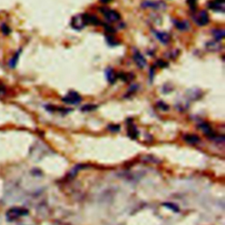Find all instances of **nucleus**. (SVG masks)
Returning <instances> with one entry per match:
<instances>
[{"instance_id":"f257e3e1","label":"nucleus","mask_w":225,"mask_h":225,"mask_svg":"<svg viewBox=\"0 0 225 225\" xmlns=\"http://www.w3.org/2000/svg\"><path fill=\"white\" fill-rule=\"evenodd\" d=\"M89 24V14H78L71 19L70 26L76 30H81Z\"/></svg>"},{"instance_id":"f03ea898","label":"nucleus","mask_w":225,"mask_h":225,"mask_svg":"<svg viewBox=\"0 0 225 225\" xmlns=\"http://www.w3.org/2000/svg\"><path fill=\"white\" fill-rule=\"evenodd\" d=\"M192 19L199 27H203V26H206L207 24L209 22V16H208V13L207 12V11L202 10L194 16H192Z\"/></svg>"},{"instance_id":"7ed1b4c3","label":"nucleus","mask_w":225,"mask_h":225,"mask_svg":"<svg viewBox=\"0 0 225 225\" xmlns=\"http://www.w3.org/2000/svg\"><path fill=\"white\" fill-rule=\"evenodd\" d=\"M100 11H101V13L103 14V16L105 17V19L109 22L113 23V22H117L121 19V15L115 10L102 8V9H100Z\"/></svg>"},{"instance_id":"20e7f679","label":"nucleus","mask_w":225,"mask_h":225,"mask_svg":"<svg viewBox=\"0 0 225 225\" xmlns=\"http://www.w3.org/2000/svg\"><path fill=\"white\" fill-rule=\"evenodd\" d=\"M141 6L142 8H152L156 10H164L166 8V4L163 1H151L146 0L142 3Z\"/></svg>"},{"instance_id":"39448f33","label":"nucleus","mask_w":225,"mask_h":225,"mask_svg":"<svg viewBox=\"0 0 225 225\" xmlns=\"http://www.w3.org/2000/svg\"><path fill=\"white\" fill-rule=\"evenodd\" d=\"M82 98L79 94L76 92H70L69 93L66 95L65 97L62 98V101L67 104H70V105H77L81 102Z\"/></svg>"},{"instance_id":"423d86ee","label":"nucleus","mask_w":225,"mask_h":225,"mask_svg":"<svg viewBox=\"0 0 225 225\" xmlns=\"http://www.w3.org/2000/svg\"><path fill=\"white\" fill-rule=\"evenodd\" d=\"M28 215V210L23 209V208H14L8 211L7 213V219L9 221H14L17 218H19L20 216Z\"/></svg>"},{"instance_id":"0eeeda50","label":"nucleus","mask_w":225,"mask_h":225,"mask_svg":"<svg viewBox=\"0 0 225 225\" xmlns=\"http://www.w3.org/2000/svg\"><path fill=\"white\" fill-rule=\"evenodd\" d=\"M208 8L215 12H224L225 11V0H212L208 3Z\"/></svg>"},{"instance_id":"6e6552de","label":"nucleus","mask_w":225,"mask_h":225,"mask_svg":"<svg viewBox=\"0 0 225 225\" xmlns=\"http://www.w3.org/2000/svg\"><path fill=\"white\" fill-rule=\"evenodd\" d=\"M133 60L136 62V64L139 69H143L146 66V59L144 56L142 55V53L138 50H135L133 53Z\"/></svg>"},{"instance_id":"1a4fd4ad","label":"nucleus","mask_w":225,"mask_h":225,"mask_svg":"<svg viewBox=\"0 0 225 225\" xmlns=\"http://www.w3.org/2000/svg\"><path fill=\"white\" fill-rule=\"evenodd\" d=\"M154 34L156 37L158 39L161 43L163 44H167L171 41V35L166 32H160V31H154Z\"/></svg>"},{"instance_id":"9d476101","label":"nucleus","mask_w":225,"mask_h":225,"mask_svg":"<svg viewBox=\"0 0 225 225\" xmlns=\"http://www.w3.org/2000/svg\"><path fill=\"white\" fill-rule=\"evenodd\" d=\"M174 26L180 31H187L190 28V25L187 20H173Z\"/></svg>"},{"instance_id":"9b49d317","label":"nucleus","mask_w":225,"mask_h":225,"mask_svg":"<svg viewBox=\"0 0 225 225\" xmlns=\"http://www.w3.org/2000/svg\"><path fill=\"white\" fill-rule=\"evenodd\" d=\"M106 77H107V79H108V81L110 84H114L116 79H117L116 73L111 68H108L107 69V70H106Z\"/></svg>"},{"instance_id":"f8f14e48","label":"nucleus","mask_w":225,"mask_h":225,"mask_svg":"<svg viewBox=\"0 0 225 225\" xmlns=\"http://www.w3.org/2000/svg\"><path fill=\"white\" fill-rule=\"evenodd\" d=\"M20 53H21V49H19V51L16 52V53L14 54V56H12L11 59H10L9 67L11 68V69H15V67H16L17 63H18V61H19Z\"/></svg>"},{"instance_id":"ddd939ff","label":"nucleus","mask_w":225,"mask_h":225,"mask_svg":"<svg viewBox=\"0 0 225 225\" xmlns=\"http://www.w3.org/2000/svg\"><path fill=\"white\" fill-rule=\"evenodd\" d=\"M225 31L223 29H215L212 31V34L215 37L216 42H221L224 37Z\"/></svg>"},{"instance_id":"4468645a","label":"nucleus","mask_w":225,"mask_h":225,"mask_svg":"<svg viewBox=\"0 0 225 225\" xmlns=\"http://www.w3.org/2000/svg\"><path fill=\"white\" fill-rule=\"evenodd\" d=\"M206 47L209 51H218V50L221 49V45L218 43V42H216V41L208 42Z\"/></svg>"},{"instance_id":"2eb2a0df","label":"nucleus","mask_w":225,"mask_h":225,"mask_svg":"<svg viewBox=\"0 0 225 225\" xmlns=\"http://www.w3.org/2000/svg\"><path fill=\"white\" fill-rule=\"evenodd\" d=\"M185 141L188 142V143H191V144H196L200 142V138L195 135H187L185 136Z\"/></svg>"},{"instance_id":"dca6fc26","label":"nucleus","mask_w":225,"mask_h":225,"mask_svg":"<svg viewBox=\"0 0 225 225\" xmlns=\"http://www.w3.org/2000/svg\"><path fill=\"white\" fill-rule=\"evenodd\" d=\"M200 127V128L202 129V131L204 132L205 134L207 135H210L211 133H212V129H211V127L208 124V123H205V122H203L202 124H200L199 125Z\"/></svg>"},{"instance_id":"f3484780","label":"nucleus","mask_w":225,"mask_h":225,"mask_svg":"<svg viewBox=\"0 0 225 225\" xmlns=\"http://www.w3.org/2000/svg\"><path fill=\"white\" fill-rule=\"evenodd\" d=\"M0 29H1L2 33L5 34V35H8V34H10V33H11V29H10L9 27H8L7 25H5V24H2L1 27H0Z\"/></svg>"},{"instance_id":"a211bd4d","label":"nucleus","mask_w":225,"mask_h":225,"mask_svg":"<svg viewBox=\"0 0 225 225\" xmlns=\"http://www.w3.org/2000/svg\"><path fill=\"white\" fill-rule=\"evenodd\" d=\"M128 135H129V136L133 137V138H136V136H137L138 132H137V130H136V128L135 127H129V128H128Z\"/></svg>"},{"instance_id":"6ab92c4d","label":"nucleus","mask_w":225,"mask_h":225,"mask_svg":"<svg viewBox=\"0 0 225 225\" xmlns=\"http://www.w3.org/2000/svg\"><path fill=\"white\" fill-rule=\"evenodd\" d=\"M164 206L170 209H172V210H173L174 212H178V207L176 206V205H174V204H172V203H164Z\"/></svg>"},{"instance_id":"aec40b11","label":"nucleus","mask_w":225,"mask_h":225,"mask_svg":"<svg viewBox=\"0 0 225 225\" xmlns=\"http://www.w3.org/2000/svg\"><path fill=\"white\" fill-rule=\"evenodd\" d=\"M188 4L189 5V6L191 7L192 10H195L196 9V3L197 0H187Z\"/></svg>"},{"instance_id":"412c9836","label":"nucleus","mask_w":225,"mask_h":225,"mask_svg":"<svg viewBox=\"0 0 225 225\" xmlns=\"http://www.w3.org/2000/svg\"><path fill=\"white\" fill-rule=\"evenodd\" d=\"M95 108H96V106L87 105V106H85V107H84V108H82V110H83V111H91V110L95 109Z\"/></svg>"},{"instance_id":"4be33fe9","label":"nucleus","mask_w":225,"mask_h":225,"mask_svg":"<svg viewBox=\"0 0 225 225\" xmlns=\"http://www.w3.org/2000/svg\"><path fill=\"white\" fill-rule=\"evenodd\" d=\"M158 107L161 108V109L164 110V111H166V110L168 109V106H167V105H165L164 102H158Z\"/></svg>"},{"instance_id":"5701e85b","label":"nucleus","mask_w":225,"mask_h":225,"mask_svg":"<svg viewBox=\"0 0 225 225\" xmlns=\"http://www.w3.org/2000/svg\"><path fill=\"white\" fill-rule=\"evenodd\" d=\"M158 64L159 65L160 68H163V67H166L167 66V63L166 62H161V60L158 62Z\"/></svg>"},{"instance_id":"b1692460","label":"nucleus","mask_w":225,"mask_h":225,"mask_svg":"<svg viewBox=\"0 0 225 225\" xmlns=\"http://www.w3.org/2000/svg\"><path fill=\"white\" fill-rule=\"evenodd\" d=\"M109 1H111V0H100V2H102V3H108V2H109Z\"/></svg>"}]
</instances>
